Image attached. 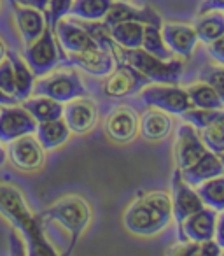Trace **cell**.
Wrapping results in <instances>:
<instances>
[{"instance_id":"obj_30","label":"cell","mask_w":224,"mask_h":256,"mask_svg":"<svg viewBox=\"0 0 224 256\" xmlns=\"http://www.w3.org/2000/svg\"><path fill=\"white\" fill-rule=\"evenodd\" d=\"M196 192H198L203 206L210 207L217 212L224 210V176H217V178L202 182L198 184Z\"/></svg>"},{"instance_id":"obj_19","label":"cell","mask_w":224,"mask_h":256,"mask_svg":"<svg viewBox=\"0 0 224 256\" xmlns=\"http://www.w3.org/2000/svg\"><path fill=\"white\" fill-rule=\"evenodd\" d=\"M161 36L167 44V48L174 54H179L182 58H189L193 54L198 36L195 28L186 23H165L161 26Z\"/></svg>"},{"instance_id":"obj_43","label":"cell","mask_w":224,"mask_h":256,"mask_svg":"<svg viewBox=\"0 0 224 256\" xmlns=\"http://www.w3.org/2000/svg\"><path fill=\"white\" fill-rule=\"evenodd\" d=\"M16 104H18V100H16L14 96L7 95L5 92L0 90V106H16Z\"/></svg>"},{"instance_id":"obj_8","label":"cell","mask_w":224,"mask_h":256,"mask_svg":"<svg viewBox=\"0 0 224 256\" xmlns=\"http://www.w3.org/2000/svg\"><path fill=\"white\" fill-rule=\"evenodd\" d=\"M116 54H114V42L112 39H107L100 46L91 50L77 51V53H68V58L65 65H74L82 68L84 72L96 78H105L116 67Z\"/></svg>"},{"instance_id":"obj_40","label":"cell","mask_w":224,"mask_h":256,"mask_svg":"<svg viewBox=\"0 0 224 256\" xmlns=\"http://www.w3.org/2000/svg\"><path fill=\"white\" fill-rule=\"evenodd\" d=\"M11 4H18V6H26V8H33V9H39V11H46L47 8V2L49 0H9Z\"/></svg>"},{"instance_id":"obj_35","label":"cell","mask_w":224,"mask_h":256,"mask_svg":"<svg viewBox=\"0 0 224 256\" xmlns=\"http://www.w3.org/2000/svg\"><path fill=\"white\" fill-rule=\"evenodd\" d=\"M202 79L205 82H209V84L216 90L219 98L223 100V106H224V68L205 67L202 70Z\"/></svg>"},{"instance_id":"obj_5","label":"cell","mask_w":224,"mask_h":256,"mask_svg":"<svg viewBox=\"0 0 224 256\" xmlns=\"http://www.w3.org/2000/svg\"><path fill=\"white\" fill-rule=\"evenodd\" d=\"M170 220V212H163V210L156 209L149 202H146L142 196H139L135 202L130 204L128 209L123 214V223H125L126 230L130 234L142 235V237L160 234L161 230L168 226Z\"/></svg>"},{"instance_id":"obj_31","label":"cell","mask_w":224,"mask_h":256,"mask_svg":"<svg viewBox=\"0 0 224 256\" xmlns=\"http://www.w3.org/2000/svg\"><path fill=\"white\" fill-rule=\"evenodd\" d=\"M142 50H146L147 53L154 54V56L161 58V60H170L174 58V53L167 48L161 36V26L160 25H149L144 26V37H142Z\"/></svg>"},{"instance_id":"obj_47","label":"cell","mask_w":224,"mask_h":256,"mask_svg":"<svg viewBox=\"0 0 224 256\" xmlns=\"http://www.w3.org/2000/svg\"><path fill=\"white\" fill-rule=\"evenodd\" d=\"M123 2H128V0H123Z\"/></svg>"},{"instance_id":"obj_33","label":"cell","mask_w":224,"mask_h":256,"mask_svg":"<svg viewBox=\"0 0 224 256\" xmlns=\"http://www.w3.org/2000/svg\"><path fill=\"white\" fill-rule=\"evenodd\" d=\"M224 109H203V107H191L186 112H182V120L186 123H189L191 126H195L196 130H203L210 123L217 120V118L223 114Z\"/></svg>"},{"instance_id":"obj_42","label":"cell","mask_w":224,"mask_h":256,"mask_svg":"<svg viewBox=\"0 0 224 256\" xmlns=\"http://www.w3.org/2000/svg\"><path fill=\"white\" fill-rule=\"evenodd\" d=\"M221 218L217 220V224H216V235H214V238H216V242L221 246V249H224V210H221Z\"/></svg>"},{"instance_id":"obj_32","label":"cell","mask_w":224,"mask_h":256,"mask_svg":"<svg viewBox=\"0 0 224 256\" xmlns=\"http://www.w3.org/2000/svg\"><path fill=\"white\" fill-rule=\"evenodd\" d=\"M200 132H202V140L207 150L216 154L224 153V110L214 123H210Z\"/></svg>"},{"instance_id":"obj_6","label":"cell","mask_w":224,"mask_h":256,"mask_svg":"<svg viewBox=\"0 0 224 256\" xmlns=\"http://www.w3.org/2000/svg\"><path fill=\"white\" fill-rule=\"evenodd\" d=\"M35 95H44L56 100L60 104H67L77 96L88 95V88L81 81L79 74L75 70H61L53 72L49 76H42L39 81L33 84Z\"/></svg>"},{"instance_id":"obj_23","label":"cell","mask_w":224,"mask_h":256,"mask_svg":"<svg viewBox=\"0 0 224 256\" xmlns=\"http://www.w3.org/2000/svg\"><path fill=\"white\" fill-rule=\"evenodd\" d=\"M5 56L9 58L12 65V72H14V98L18 102H23L25 98H28L33 92V84H35V76L30 70V67L26 65V62L23 60V56H19L16 51L7 50Z\"/></svg>"},{"instance_id":"obj_21","label":"cell","mask_w":224,"mask_h":256,"mask_svg":"<svg viewBox=\"0 0 224 256\" xmlns=\"http://www.w3.org/2000/svg\"><path fill=\"white\" fill-rule=\"evenodd\" d=\"M223 174H224V168H223V164H221L219 156L209 150H207L205 153L200 156V160L195 162L191 167L181 170L182 179L191 186H198V184H202V182L209 181V179L217 178V176H223Z\"/></svg>"},{"instance_id":"obj_34","label":"cell","mask_w":224,"mask_h":256,"mask_svg":"<svg viewBox=\"0 0 224 256\" xmlns=\"http://www.w3.org/2000/svg\"><path fill=\"white\" fill-rule=\"evenodd\" d=\"M74 0H49L47 2V8L44 11V20H46V25L51 30H54L56 23L60 20H63V16L70 14V9Z\"/></svg>"},{"instance_id":"obj_44","label":"cell","mask_w":224,"mask_h":256,"mask_svg":"<svg viewBox=\"0 0 224 256\" xmlns=\"http://www.w3.org/2000/svg\"><path fill=\"white\" fill-rule=\"evenodd\" d=\"M4 58H5V48H4V44L0 42V62L4 60Z\"/></svg>"},{"instance_id":"obj_15","label":"cell","mask_w":224,"mask_h":256,"mask_svg":"<svg viewBox=\"0 0 224 256\" xmlns=\"http://www.w3.org/2000/svg\"><path fill=\"white\" fill-rule=\"evenodd\" d=\"M217 224V210L202 207L195 214L188 216L182 221L179 234H181V242L193 240V242H205L214 238Z\"/></svg>"},{"instance_id":"obj_38","label":"cell","mask_w":224,"mask_h":256,"mask_svg":"<svg viewBox=\"0 0 224 256\" xmlns=\"http://www.w3.org/2000/svg\"><path fill=\"white\" fill-rule=\"evenodd\" d=\"M221 254V246L217 244L214 238L205 242H200L198 256H219Z\"/></svg>"},{"instance_id":"obj_9","label":"cell","mask_w":224,"mask_h":256,"mask_svg":"<svg viewBox=\"0 0 224 256\" xmlns=\"http://www.w3.org/2000/svg\"><path fill=\"white\" fill-rule=\"evenodd\" d=\"M140 98L149 107H156L168 114L181 116L188 109H191L188 92L175 84H153L144 86L140 90Z\"/></svg>"},{"instance_id":"obj_45","label":"cell","mask_w":224,"mask_h":256,"mask_svg":"<svg viewBox=\"0 0 224 256\" xmlns=\"http://www.w3.org/2000/svg\"><path fill=\"white\" fill-rule=\"evenodd\" d=\"M4 162H5V151L0 146V165H4Z\"/></svg>"},{"instance_id":"obj_25","label":"cell","mask_w":224,"mask_h":256,"mask_svg":"<svg viewBox=\"0 0 224 256\" xmlns=\"http://www.w3.org/2000/svg\"><path fill=\"white\" fill-rule=\"evenodd\" d=\"M144 26L146 25L139 22H123L107 28L105 32L109 34V37L114 44L126 48V50H135V48L142 46Z\"/></svg>"},{"instance_id":"obj_1","label":"cell","mask_w":224,"mask_h":256,"mask_svg":"<svg viewBox=\"0 0 224 256\" xmlns=\"http://www.w3.org/2000/svg\"><path fill=\"white\" fill-rule=\"evenodd\" d=\"M0 214L7 221H11V226H14L23 235V238L26 240V249H28L26 252L30 256L56 254L54 248L47 242L44 235L39 218L30 212L18 188L0 182Z\"/></svg>"},{"instance_id":"obj_37","label":"cell","mask_w":224,"mask_h":256,"mask_svg":"<svg viewBox=\"0 0 224 256\" xmlns=\"http://www.w3.org/2000/svg\"><path fill=\"white\" fill-rule=\"evenodd\" d=\"M209 54L217 64L224 65V34L209 44Z\"/></svg>"},{"instance_id":"obj_46","label":"cell","mask_w":224,"mask_h":256,"mask_svg":"<svg viewBox=\"0 0 224 256\" xmlns=\"http://www.w3.org/2000/svg\"><path fill=\"white\" fill-rule=\"evenodd\" d=\"M219 156V160H221V164H223V168H224V153H221V154H217Z\"/></svg>"},{"instance_id":"obj_7","label":"cell","mask_w":224,"mask_h":256,"mask_svg":"<svg viewBox=\"0 0 224 256\" xmlns=\"http://www.w3.org/2000/svg\"><path fill=\"white\" fill-rule=\"evenodd\" d=\"M54 37H56L58 44L63 51L67 53H77V51L91 50V48L100 46L109 39V34L105 32L102 25L95 26V28H88V26L75 25L74 22H60L54 26Z\"/></svg>"},{"instance_id":"obj_13","label":"cell","mask_w":224,"mask_h":256,"mask_svg":"<svg viewBox=\"0 0 224 256\" xmlns=\"http://www.w3.org/2000/svg\"><path fill=\"white\" fill-rule=\"evenodd\" d=\"M172 193H174L172 195V218H175V223L181 226L186 218L202 209L203 202L198 192L193 190V186L182 179L179 168L174 172V178H172Z\"/></svg>"},{"instance_id":"obj_28","label":"cell","mask_w":224,"mask_h":256,"mask_svg":"<svg viewBox=\"0 0 224 256\" xmlns=\"http://www.w3.org/2000/svg\"><path fill=\"white\" fill-rule=\"evenodd\" d=\"M188 96L191 107H203V109H224L223 100L219 98L217 92L209 84V82L202 81L191 84L188 90Z\"/></svg>"},{"instance_id":"obj_2","label":"cell","mask_w":224,"mask_h":256,"mask_svg":"<svg viewBox=\"0 0 224 256\" xmlns=\"http://www.w3.org/2000/svg\"><path fill=\"white\" fill-rule=\"evenodd\" d=\"M40 223H56L63 228L70 237V248L74 249L79 235L84 232L91 220L89 204L79 195H67L56 200L51 207H47L42 214H39Z\"/></svg>"},{"instance_id":"obj_10","label":"cell","mask_w":224,"mask_h":256,"mask_svg":"<svg viewBox=\"0 0 224 256\" xmlns=\"http://www.w3.org/2000/svg\"><path fill=\"white\" fill-rule=\"evenodd\" d=\"M151 82L142 72L137 70L128 62H118L110 74L105 76L103 93L110 98H123V96L135 95L144 86Z\"/></svg>"},{"instance_id":"obj_12","label":"cell","mask_w":224,"mask_h":256,"mask_svg":"<svg viewBox=\"0 0 224 256\" xmlns=\"http://www.w3.org/2000/svg\"><path fill=\"white\" fill-rule=\"evenodd\" d=\"M7 154L11 164L19 170H39L44 165V150L37 140V137H33L32 134L11 140L7 148Z\"/></svg>"},{"instance_id":"obj_29","label":"cell","mask_w":224,"mask_h":256,"mask_svg":"<svg viewBox=\"0 0 224 256\" xmlns=\"http://www.w3.org/2000/svg\"><path fill=\"white\" fill-rule=\"evenodd\" d=\"M112 2L114 0H74L70 14L88 22H100L105 18Z\"/></svg>"},{"instance_id":"obj_39","label":"cell","mask_w":224,"mask_h":256,"mask_svg":"<svg viewBox=\"0 0 224 256\" xmlns=\"http://www.w3.org/2000/svg\"><path fill=\"white\" fill-rule=\"evenodd\" d=\"M11 249H12L11 251L12 254H26L21 235H18V230L14 226H11Z\"/></svg>"},{"instance_id":"obj_24","label":"cell","mask_w":224,"mask_h":256,"mask_svg":"<svg viewBox=\"0 0 224 256\" xmlns=\"http://www.w3.org/2000/svg\"><path fill=\"white\" fill-rule=\"evenodd\" d=\"M140 132L146 139L160 140L170 134L172 130V118L165 110H147L139 121Z\"/></svg>"},{"instance_id":"obj_4","label":"cell","mask_w":224,"mask_h":256,"mask_svg":"<svg viewBox=\"0 0 224 256\" xmlns=\"http://www.w3.org/2000/svg\"><path fill=\"white\" fill-rule=\"evenodd\" d=\"M23 60L26 62V65L30 67L35 78H42V76L49 74L56 65H65L67 54L63 53V50L58 44L54 32L46 25L39 39H35L32 44L25 48Z\"/></svg>"},{"instance_id":"obj_14","label":"cell","mask_w":224,"mask_h":256,"mask_svg":"<svg viewBox=\"0 0 224 256\" xmlns=\"http://www.w3.org/2000/svg\"><path fill=\"white\" fill-rule=\"evenodd\" d=\"M175 162H177L179 170L191 167L195 162L200 160L207 151L202 137L189 123H182L177 130V142H175Z\"/></svg>"},{"instance_id":"obj_22","label":"cell","mask_w":224,"mask_h":256,"mask_svg":"<svg viewBox=\"0 0 224 256\" xmlns=\"http://www.w3.org/2000/svg\"><path fill=\"white\" fill-rule=\"evenodd\" d=\"M37 140L42 146L44 151H51L54 148L61 146L68 140L70 130H68L67 123H65L63 116L58 120H49V121H39L35 128Z\"/></svg>"},{"instance_id":"obj_36","label":"cell","mask_w":224,"mask_h":256,"mask_svg":"<svg viewBox=\"0 0 224 256\" xmlns=\"http://www.w3.org/2000/svg\"><path fill=\"white\" fill-rule=\"evenodd\" d=\"M0 90L5 92L7 95L14 96V72H12V65L9 62V58H4L0 62Z\"/></svg>"},{"instance_id":"obj_26","label":"cell","mask_w":224,"mask_h":256,"mask_svg":"<svg viewBox=\"0 0 224 256\" xmlns=\"http://www.w3.org/2000/svg\"><path fill=\"white\" fill-rule=\"evenodd\" d=\"M23 107L32 114V118L37 123L39 121L58 120V118L63 116V104L44 95H35L33 98L28 96V98L23 100Z\"/></svg>"},{"instance_id":"obj_18","label":"cell","mask_w":224,"mask_h":256,"mask_svg":"<svg viewBox=\"0 0 224 256\" xmlns=\"http://www.w3.org/2000/svg\"><path fill=\"white\" fill-rule=\"evenodd\" d=\"M107 136L110 140L119 144H126L130 140L135 139L137 132H139V118L133 109L126 106L116 107L112 112L109 114L105 123Z\"/></svg>"},{"instance_id":"obj_11","label":"cell","mask_w":224,"mask_h":256,"mask_svg":"<svg viewBox=\"0 0 224 256\" xmlns=\"http://www.w3.org/2000/svg\"><path fill=\"white\" fill-rule=\"evenodd\" d=\"M37 121L25 107L4 106L0 109V142H11L21 136L35 134Z\"/></svg>"},{"instance_id":"obj_3","label":"cell","mask_w":224,"mask_h":256,"mask_svg":"<svg viewBox=\"0 0 224 256\" xmlns=\"http://www.w3.org/2000/svg\"><path fill=\"white\" fill-rule=\"evenodd\" d=\"M118 60L128 62L137 70L142 72L149 81L158 82V84H177L184 70V64L177 58L161 60L147 53L142 48H135V50L121 48L118 53Z\"/></svg>"},{"instance_id":"obj_17","label":"cell","mask_w":224,"mask_h":256,"mask_svg":"<svg viewBox=\"0 0 224 256\" xmlns=\"http://www.w3.org/2000/svg\"><path fill=\"white\" fill-rule=\"evenodd\" d=\"M123 22H139V23H144V25L153 23V25L161 26L160 14H158L151 6L140 9V8H135V6L126 4L123 0H116V2H112L109 12H107L105 18H103L102 26L107 30V28H110V26H114Z\"/></svg>"},{"instance_id":"obj_27","label":"cell","mask_w":224,"mask_h":256,"mask_svg":"<svg viewBox=\"0 0 224 256\" xmlns=\"http://www.w3.org/2000/svg\"><path fill=\"white\" fill-rule=\"evenodd\" d=\"M195 32L198 36V40L205 44H210L224 34V14L219 11H209L200 14V18L195 22Z\"/></svg>"},{"instance_id":"obj_16","label":"cell","mask_w":224,"mask_h":256,"mask_svg":"<svg viewBox=\"0 0 224 256\" xmlns=\"http://www.w3.org/2000/svg\"><path fill=\"white\" fill-rule=\"evenodd\" d=\"M63 116L70 132L86 134L95 128L96 120H98V109L91 98L77 96L67 102V106L63 107Z\"/></svg>"},{"instance_id":"obj_20","label":"cell","mask_w":224,"mask_h":256,"mask_svg":"<svg viewBox=\"0 0 224 256\" xmlns=\"http://www.w3.org/2000/svg\"><path fill=\"white\" fill-rule=\"evenodd\" d=\"M12 16H14L16 26L21 34L25 46L39 39L40 34L46 28V20H44L42 11H39V9L12 4Z\"/></svg>"},{"instance_id":"obj_41","label":"cell","mask_w":224,"mask_h":256,"mask_svg":"<svg viewBox=\"0 0 224 256\" xmlns=\"http://www.w3.org/2000/svg\"><path fill=\"white\" fill-rule=\"evenodd\" d=\"M209 11H224V0H205L200 6L198 12L203 14V12H209Z\"/></svg>"}]
</instances>
